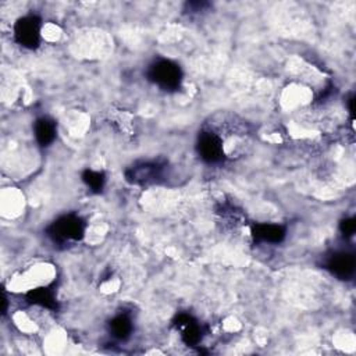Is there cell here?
I'll return each instance as SVG.
<instances>
[{
  "instance_id": "cell-1",
  "label": "cell",
  "mask_w": 356,
  "mask_h": 356,
  "mask_svg": "<svg viewBox=\"0 0 356 356\" xmlns=\"http://www.w3.org/2000/svg\"><path fill=\"white\" fill-rule=\"evenodd\" d=\"M86 231V222L74 213L60 216L46 228L47 238L54 245H68L82 241Z\"/></svg>"
},
{
  "instance_id": "cell-2",
  "label": "cell",
  "mask_w": 356,
  "mask_h": 356,
  "mask_svg": "<svg viewBox=\"0 0 356 356\" xmlns=\"http://www.w3.org/2000/svg\"><path fill=\"white\" fill-rule=\"evenodd\" d=\"M147 79L165 92H175L181 88L184 72L181 67L168 58L154 60L146 70Z\"/></svg>"
},
{
  "instance_id": "cell-3",
  "label": "cell",
  "mask_w": 356,
  "mask_h": 356,
  "mask_svg": "<svg viewBox=\"0 0 356 356\" xmlns=\"http://www.w3.org/2000/svg\"><path fill=\"white\" fill-rule=\"evenodd\" d=\"M165 167H167L165 161L145 160V161H138L129 165L125 170L124 175H125V179L132 185L149 186V185L157 184L163 178Z\"/></svg>"
},
{
  "instance_id": "cell-4",
  "label": "cell",
  "mask_w": 356,
  "mask_h": 356,
  "mask_svg": "<svg viewBox=\"0 0 356 356\" xmlns=\"http://www.w3.org/2000/svg\"><path fill=\"white\" fill-rule=\"evenodd\" d=\"M196 152L207 164H220L225 160L224 139L214 129H202L196 139Z\"/></svg>"
},
{
  "instance_id": "cell-5",
  "label": "cell",
  "mask_w": 356,
  "mask_h": 356,
  "mask_svg": "<svg viewBox=\"0 0 356 356\" xmlns=\"http://www.w3.org/2000/svg\"><path fill=\"white\" fill-rule=\"evenodd\" d=\"M40 31L42 19L35 14H28L15 21L14 39L19 46L33 50L40 44Z\"/></svg>"
},
{
  "instance_id": "cell-6",
  "label": "cell",
  "mask_w": 356,
  "mask_h": 356,
  "mask_svg": "<svg viewBox=\"0 0 356 356\" xmlns=\"http://www.w3.org/2000/svg\"><path fill=\"white\" fill-rule=\"evenodd\" d=\"M355 256L348 250H334L324 259V268L339 280H350L355 274Z\"/></svg>"
},
{
  "instance_id": "cell-7",
  "label": "cell",
  "mask_w": 356,
  "mask_h": 356,
  "mask_svg": "<svg viewBox=\"0 0 356 356\" xmlns=\"http://www.w3.org/2000/svg\"><path fill=\"white\" fill-rule=\"evenodd\" d=\"M172 324L179 331L181 339L185 345L196 346L203 339V327L193 316L188 313H179L175 316Z\"/></svg>"
},
{
  "instance_id": "cell-8",
  "label": "cell",
  "mask_w": 356,
  "mask_h": 356,
  "mask_svg": "<svg viewBox=\"0 0 356 356\" xmlns=\"http://www.w3.org/2000/svg\"><path fill=\"white\" fill-rule=\"evenodd\" d=\"M250 235L254 243L278 245L285 239L286 228L281 224L254 222L250 225Z\"/></svg>"
},
{
  "instance_id": "cell-9",
  "label": "cell",
  "mask_w": 356,
  "mask_h": 356,
  "mask_svg": "<svg viewBox=\"0 0 356 356\" xmlns=\"http://www.w3.org/2000/svg\"><path fill=\"white\" fill-rule=\"evenodd\" d=\"M107 331L108 334L120 342H125L131 338L132 332H134V321L132 317L122 312L115 314L108 323H107Z\"/></svg>"
},
{
  "instance_id": "cell-10",
  "label": "cell",
  "mask_w": 356,
  "mask_h": 356,
  "mask_svg": "<svg viewBox=\"0 0 356 356\" xmlns=\"http://www.w3.org/2000/svg\"><path fill=\"white\" fill-rule=\"evenodd\" d=\"M33 135L42 147L50 146L57 136V124L50 117H39L33 124Z\"/></svg>"
},
{
  "instance_id": "cell-11",
  "label": "cell",
  "mask_w": 356,
  "mask_h": 356,
  "mask_svg": "<svg viewBox=\"0 0 356 356\" xmlns=\"http://www.w3.org/2000/svg\"><path fill=\"white\" fill-rule=\"evenodd\" d=\"M26 300L31 305H36L47 310H53V312L58 310V302L56 299L54 291L49 286H39V288L31 289L26 293Z\"/></svg>"
},
{
  "instance_id": "cell-12",
  "label": "cell",
  "mask_w": 356,
  "mask_h": 356,
  "mask_svg": "<svg viewBox=\"0 0 356 356\" xmlns=\"http://www.w3.org/2000/svg\"><path fill=\"white\" fill-rule=\"evenodd\" d=\"M82 181L93 193H100L106 185V174L96 170H85L82 172Z\"/></svg>"
},
{
  "instance_id": "cell-13",
  "label": "cell",
  "mask_w": 356,
  "mask_h": 356,
  "mask_svg": "<svg viewBox=\"0 0 356 356\" xmlns=\"http://www.w3.org/2000/svg\"><path fill=\"white\" fill-rule=\"evenodd\" d=\"M355 229H356V222H355V218H345L341 221L339 224V231L341 234L345 236V238H349L355 234Z\"/></svg>"
},
{
  "instance_id": "cell-14",
  "label": "cell",
  "mask_w": 356,
  "mask_h": 356,
  "mask_svg": "<svg viewBox=\"0 0 356 356\" xmlns=\"http://www.w3.org/2000/svg\"><path fill=\"white\" fill-rule=\"evenodd\" d=\"M209 7H210V3H206V1H191V3H186V11H191V13L206 11Z\"/></svg>"
}]
</instances>
